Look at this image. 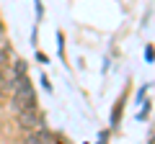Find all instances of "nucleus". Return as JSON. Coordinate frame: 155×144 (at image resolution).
<instances>
[{
    "label": "nucleus",
    "instance_id": "nucleus-1",
    "mask_svg": "<svg viewBox=\"0 0 155 144\" xmlns=\"http://www.w3.org/2000/svg\"><path fill=\"white\" fill-rule=\"evenodd\" d=\"M8 95H11L13 105H16V111H23V108H36V90H34L28 75H16Z\"/></svg>",
    "mask_w": 155,
    "mask_h": 144
},
{
    "label": "nucleus",
    "instance_id": "nucleus-2",
    "mask_svg": "<svg viewBox=\"0 0 155 144\" xmlns=\"http://www.w3.org/2000/svg\"><path fill=\"white\" fill-rule=\"evenodd\" d=\"M16 121L18 126L23 129V131H36V129L44 126V116H41V111H39V105L36 108H23V111H16Z\"/></svg>",
    "mask_w": 155,
    "mask_h": 144
},
{
    "label": "nucleus",
    "instance_id": "nucleus-3",
    "mask_svg": "<svg viewBox=\"0 0 155 144\" xmlns=\"http://www.w3.org/2000/svg\"><path fill=\"white\" fill-rule=\"evenodd\" d=\"M23 144H62V139L54 131H49L47 126H41L36 131H28L26 139H23Z\"/></svg>",
    "mask_w": 155,
    "mask_h": 144
},
{
    "label": "nucleus",
    "instance_id": "nucleus-4",
    "mask_svg": "<svg viewBox=\"0 0 155 144\" xmlns=\"http://www.w3.org/2000/svg\"><path fill=\"white\" fill-rule=\"evenodd\" d=\"M122 105H124V95H122L119 100H116L114 111H111V126H116V124H119V111H122Z\"/></svg>",
    "mask_w": 155,
    "mask_h": 144
},
{
    "label": "nucleus",
    "instance_id": "nucleus-5",
    "mask_svg": "<svg viewBox=\"0 0 155 144\" xmlns=\"http://www.w3.org/2000/svg\"><path fill=\"white\" fill-rule=\"evenodd\" d=\"M145 59H147V62H155V49H153V44L145 46Z\"/></svg>",
    "mask_w": 155,
    "mask_h": 144
},
{
    "label": "nucleus",
    "instance_id": "nucleus-6",
    "mask_svg": "<svg viewBox=\"0 0 155 144\" xmlns=\"http://www.w3.org/2000/svg\"><path fill=\"white\" fill-rule=\"evenodd\" d=\"M5 44V26H3V21H0V46Z\"/></svg>",
    "mask_w": 155,
    "mask_h": 144
},
{
    "label": "nucleus",
    "instance_id": "nucleus-7",
    "mask_svg": "<svg viewBox=\"0 0 155 144\" xmlns=\"http://www.w3.org/2000/svg\"><path fill=\"white\" fill-rule=\"evenodd\" d=\"M36 16H39V18L44 16V8H41V0H36Z\"/></svg>",
    "mask_w": 155,
    "mask_h": 144
},
{
    "label": "nucleus",
    "instance_id": "nucleus-8",
    "mask_svg": "<svg viewBox=\"0 0 155 144\" xmlns=\"http://www.w3.org/2000/svg\"><path fill=\"white\" fill-rule=\"evenodd\" d=\"M147 144H155V131L150 134V142H147Z\"/></svg>",
    "mask_w": 155,
    "mask_h": 144
}]
</instances>
